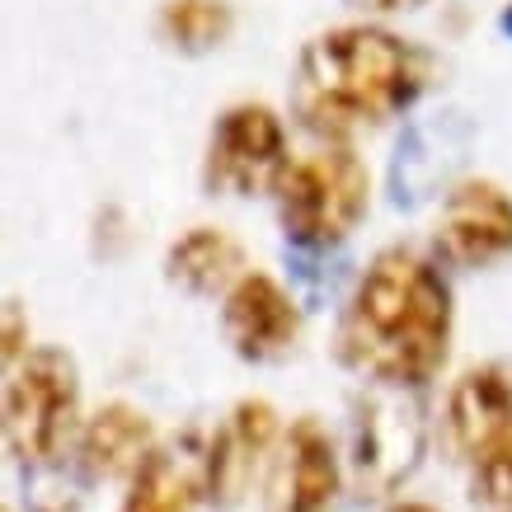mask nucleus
<instances>
[{
	"instance_id": "obj_12",
	"label": "nucleus",
	"mask_w": 512,
	"mask_h": 512,
	"mask_svg": "<svg viewBox=\"0 0 512 512\" xmlns=\"http://www.w3.org/2000/svg\"><path fill=\"white\" fill-rule=\"evenodd\" d=\"M151 423L132 404H104L85 433H80V461L90 475L113 480V475H137L141 461L151 456Z\"/></svg>"
},
{
	"instance_id": "obj_5",
	"label": "nucleus",
	"mask_w": 512,
	"mask_h": 512,
	"mask_svg": "<svg viewBox=\"0 0 512 512\" xmlns=\"http://www.w3.org/2000/svg\"><path fill=\"white\" fill-rule=\"evenodd\" d=\"M447 428L489 508H512V372L470 367L447 395Z\"/></svg>"
},
{
	"instance_id": "obj_18",
	"label": "nucleus",
	"mask_w": 512,
	"mask_h": 512,
	"mask_svg": "<svg viewBox=\"0 0 512 512\" xmlns=\"http://www.w3.org/2000/svg\"><path fill=\"white\" fill-rule=\"evenodd\" d=\"M508 29H512V10H508Z\"/></svg>"
},
{
	"instance_id": "obj_15",
	"label": "nucleus",
	"mask_w": 512,
	"mask_h": 512,
	"mask_svg": "<svg viewBox=\"0 0 512 512\" xmlns=\"http://www.w3.org/2000/svg\"><path fill=\"white\" fill-rule=\"evenodd\" d=\"M235 15L226 0H165L160 5V38L179 52H212L231 38Z\"/></svg>"
},
{
	"instance_id": "obj_3",
	"label": "nucleus",
	"mask_w": 512,
	"mask_h": 512,
	"mask_svg": "<svg viewBox=\"0 0 512 512\" xmlns=\"http://www.w3.org/2000/svg\"><path fill=\"white\" fill-rule=\"evenodd\" d=\"M273 198H278V221L287 240L306 249H329L348 240L357 221L367 217L372 174L348 146H325V151L292 160Z\"/></svg>"
},
{
	"instance_id": "obj_20",
	"label": "nucleus",
	"mask_w": 512,
	"mask_h": 512,
	"mask_svg": "<svg viewBox=\"0 0 512 512\" xmlns=\"http://www.w3.org/2000/svg\"><path fill=\"white\" fill-rule=\"evenodd\" d=\"M5 512H10V508H5Z\"/></svg>"
},
{
	"instance_id": "obj_7",
	"label": "nucleus",
	"mask_w": 512,
	"mask_h": 512,
	"mask_svg": "<svg viewBox=\"0 0 512 512\" xmlns=\"http://www.w3.org/2000/svg\"><path fill=\"white\" fill-rule=\"evenodd\" d=\"M437 254L456 268H489L512 254V198L489 179L456 184L437 212Z\"/></svg>"
},
{
	"instance_id": "obj_16",
	"label": "nucleus",
	"mask_w": 512,
	"mask_h": 512,
	"mask_svg": "<svg viewBox=\"0 0 512 512\" xmlns=\"http://www.w3.org/2000/svg\"><path fill=\"white\" fill-rule=\"evenodd\" d=\"M362 15H400V10H419L423 0H348Z\"/></svg>"
},
{
	"instance_id": "obj_10",
	"label": "nucleus",
	"mask_w": 512,
	"mask_h": 512,
	"mask_svg": "<svg viewBox=\"0 0 512 512\" xmlns=\"http://www.w3.org/2000/svg\"><path fill=\"white\" fill-rule=\"evenodd\" d=\"M278 414H273V404L264 400H245L235 404L231 423L217 433V442L207 447V456H202V480H207V494L212 498H240L245 494L249 475H254V466L268 456V447H273V433H278Z\"/></svg>"
},
{
	"instance_id": "obj_17",
	"label": "nucleus",
	"mask_w": 512,
	"mask_h": 512,
	"mask_svg": "<svg viewBox=\"0 0 512 512\" xmlns=\"http://www.w3.org/2000/svg\"><path fill=\"white\" fill-rule=\"evenodd\" d=\"M386 512H437L433 503H414V498H404V503H390Z\"/></svg>"
},
{
	"instance_id": "obj_8",
	"label": "nucleus",
	"mask_w": 512,
	"mask_h": 512,
	"mask_svg": "<svg viewBox=\"0 0 512 512\" xmlns=\"http://www.w3.org/2000/svg\"><path fill=\"white\" fill-rule=\"evenodd\" d=\"M221 329L245 362H278L301 339V311L278 278L245 268L221 301Z\"/></svg>"
},
{
	"instance_id": "obj_9",
	"label": "nucleus",
	"mask_w": 512,
	"mask_h": 512,
	"mask_svg": "<svg viewBox=\"0 0 512 512\" xmlns=\"http://www.w3.org/2000/svg\"><path fill=\"white\" fill-rule=\"evenodd\" d=\"M339 451L315 419H296L268 484V512H329L339 494Z\"/></svg>"
},
{
	"instance_id": "obj_6",
	"label": "nucleus",
	"mask_w": 512,
	"mask_h": 512,
	"mask_svg": "<svg viewBox=\"0 0 512 512\" xmlns=\"http://www.w3.org/2000/svg\"><path fill=\"white\" fill-rule=\"evenodd\" d=\"M287 165L292 156H287V132L278 113L268 104H231L212 127L202 179L212 193L254 198V193H273Z\"/></svg>"
},
{
	"instance_id": "obj_1",
	"label": "nucleus",
	"mask_w": 512,
	"mask_h": 512,
	"mask_svg": "<svg viewBox=\"0 0 512 512\" xmlns=\"http://www.w3.org/2000/svg\"><path fill=\"white\" fill-rule=\"evenodd\" d=\"M451 343V292L409 249L376 254L339 320V357L376 386L414 390L433 381Z\"/></svg>"
},
{
	"instance_id": "obj_14",
	"label": "nucleus",
	"mask_w": 512,
	"mask_h": 512,
	"mask_svg": "<svg viewBox=\"0 0 512 512\" xmlns=\"http://www.w3.org/2000/svg\"><path fill=\"white\" fill-rule=\"evenodd\" d=\"M198 494H207L202 466H188L174 451H151L132 475V489L118 512H193Z\"/></svg>"
},
{
	"instance_id": "obj_19",
	"label": "nucleus",
	"mask_w": 512,
	"mask_h": 512,
	"mask_svg": "<svg viewBox=\"0 0 512 512\" xmlns=\"http://www.w3.org/2000/svg\"><path fill=\"white\" fill-rule=\"evenodd\" d=\"M503 512H512V508H503Z\"/></svg>"
},
{
	"instance_id": "obj_4",
	"label": "nucleus",
	"mask_w": 512,
	"mask_h": 512,
	"mask_svg": "<svg viewBox=\"0 0 512 512\" xmlns=\"http://www.w3.org/2000/svg\"><path fill=\"white\" fill-rule=\"evenodd\" d=\"M80 423V376L62 348H29L5 381V447L19 466H52Z\"/></svg>"
},
{
	"instance_id": "obj_2",
	"label": "nucleus",
	"mask_w": 512,
	"mask_h": 512,
	"mask_svg": "<svg viewBox=\"0 0 512 512\" xmlns=\"http://www.w3.org/2000/svg\"><path fill=\"white\" fill-rule=\"evenodd\" d=\"M428 76L433 66L409 38L376 24H343L301 47L292 109L320 137H348L400 118L428 90Z\"/></svg>"
},
{
	"instance_id": "obj_11",
	"label": "nucleus",
	"mask_w": 512,
	"mask_h": 512,
	"mask_svg": "<svg viewBox=\"0 0 512 512\" xmlns=\"http://www.w3.org/2000/svg\"><path fill=\"white\" fill-rule=\"evenodd\" d=\"M423 451L419 419L404 414L400 404H372V419L362 414L357 423V484L372 489V494H390L395 484L414 470Z\"/></svg>"
},
{
	"instance_id": "obj_13",
	"label": "nucleus",
	"mask_w": 512,
	"mask_h": 512,
	"mask_svg": "<svg viewBox=\"0 0 512 512\" xmlns=\"http://www.w3.org/2000/svg\"><path fill=\"white\" fill-rule=\"evenodd\" d=\"M165 273L170 282H179L193 296L231 292L240 273H245V254L226 231L217 226H193L188 235H179L165 254Z\"/></svg>"
}]
</instances>
